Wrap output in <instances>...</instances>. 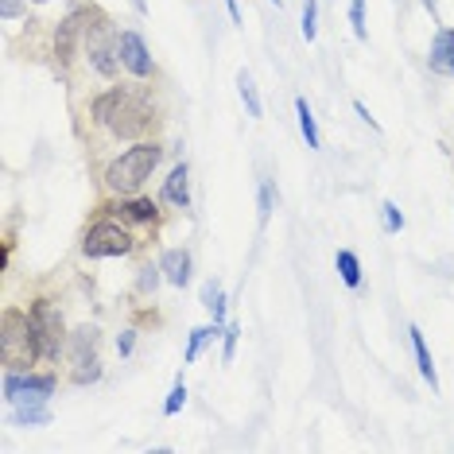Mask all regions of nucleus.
Listing matches in <instances>:
<instances>
[{
  "label": "nucleus",
  "mask_w": 454,
  "mask_h": 454,
  "mask_svg": "<svg viewBox=\"0 0 454 454\" xmlns=\"http://www.w3.org/2000/svg\"><path fill=\"white\" fill-rule=\"evenodd\" d=\"M94 121L117 140H140L144 132L156 129V109L137 90H106L94 98Z\"/></svg>",
  "instance_id": "nucleus-1"
},
{
  "label": "nucleus",
  "mask_w": 454,
  "mask_h": 454,
  "mask_svg": "<svg viewBox=\"0 0 454 454\" xmlns=\"http://www.w3.org/2000/svg\"><path fill=\"white\" fill-rule=\"evenodd\" d=\"M160 160H163L160 144H132L129 152H121L106 168V187L117 194H137L152 179V171L160 168Z\"/></svg>",
  "instance_id": "nucleus-2"
},
{
  "label": "nucleus",
  "mask_w": 454,
  "mask_h": 454,
  "mask_svg": "<svg viewBox=\"0 0 454 454\" xmlns=\"http://www.w3.org/2000/svg\"><path fill=\"white\" fill-rule=\"evenodd\" d=\"M35 357H39V346H35L32 315L8 307V311L0 315V361H4V369H16L20 373V369H27Z\"/></svg>",
  "instance_id": "nucleus-3"
},
{
  "label": "nucleus",
  "mask_w": 454,
  "mask_h": 454,
  "mask_svg": "<svg viewBox=\"0 0 454 454\" xmlns=\"http://www.w3.org/2000/svg\"><path fill=\"white\" fill-rule=\"evenodd\" d=\"M82 51H86L90 67H94L101 78H113V74L121 70L117 39H113V32H109L106 12H98V8H90V16H86V35H82Z\"/></svg>",
  "instance_id": "nucleus-4"
},
{
  "label": "nucleus",
  "mask_w": 454,
  "mask_h": 454,
  "mask_svg": "<svg viewBox=\"0 0 454 454\" xmlns=\"http://www.w3.org/2000/svg\"><path fill=\"white\" fill-rule=\"evenodd\" d=\"M67 357H70V380L74 385H94L101 377V330L78 326L67 338Z\"/></svg>",
  "instance_id": "nucleus-5"
},
{
  "label": "nucleus",
  "mask_w": 454,
  "mask_h": 454,
  "mask_svg": "<svg viewBox=\"0 0 454 454\" xmlns=\"http://www.w3.org/2000/svg\"><path fill=\"white\" fill-rule=\"evenodd\" d=\"M27 315H32V330H35V346H39V357L43 361H55L63 354L67 346V326H63V315H59V307H51L47 299H35L32 307H27Z\"/></svg>",
  "instance_id": "nucleus-6"
},
{
  "label": "nucleus",
  "mask_w": 454,
  "mask_h": 454,
  "mask_svg": "<svg viewBox=\"0 0 454 454\" xmlns=\"http://www.w3.org/2000/svg\"><path fill=\"white\" fill-rule=\"evenodd\" d=\"M55 396V377L43 373H27V369H8L4 373V400L8 404H47V400Z\"/></svg>",
  "instance_id": "nucleus-7"
},
{
  "label": "nucleus",
  "mask_w": 454,
  "mask_h": 454,
  "mask_svg": "<svg viewBox=\"0 0 454 454\" xmlns=\"http://www.w3.org/2000/svg\"><path fill=\"white\" fill-rule=\"evenodd\" d=\"M82 253L90 261H101V256H125L132 253V237L125 233V225L117 222H98L94 230L82 237Z\"/></svg>",
  "instance_id": "nucleus-8"
},
{
  "label": "nucleus",
  "mask_w": 454,
  "mask_h": 454,
  "mask_svg": "<svg viewBox=\"0 0 454 454\" xmlns=\"http://www.w3.org/2000/svg\"><path fill=\"white\" fill-rule=\"evenodd\" d=\"M86 16H90V8H74L63 24H59V32H55V55H59V67H70V59H74V47L82 43V35H86Z\"/></svg>",
  "instance_id": "nucleus-9"
},
{
  "label": "nucleus",
  "mask_w": 454,
  "mask_h": 454,
  "mask_svg": "<svg viewBox=\"0 0 454 454\" xmlns=\"http://www.w3.org/2000/svg\"><path fill=\"white\" fill-rule=\"evenodd\" d=\"M117 51H121V67H125L129 74H137V78L152 74V55H148V47H144L140 32H121L117 35Z\"/></svg>",
  "instance_id": "nucleus-10"
},
{
  "label": "nucleus",
  "mask_w": 454,
  "mask_h": 454,
  "mask_svg": "<svg viewBox=\"0 0 454 454\" xmlns=\"http://www.w3.org/2000/svg\"><path fill=\"white\" fill-rule=\"evenodd\" d=\"M427 67L435 70V74H447V78H454V32H450V27H439L435 39H431Z\"/></svg>",
  "instance_id": "nucleus-11"
},
{
  "label": "nucleus",
  "mask_w": 454,
  "mask_h": 454,
  "mask_svg": "<svg viewBox=\"0 0 454 454\" xmlns=\"http://www.w3.org/2000/svg\"><path fill=\"white\" fill-rule=\"evenodd\" d=\"M160 268H163V280L168 284H175V287L191 284V253L187 249H168L160 256Z\"/></svg>",
  "instance_id": "nucleus-12"
},
{
  "label": "nucleus",
  "mask_w": 454,
  "mask_h": 454,
  "mask_svg": "<svg viewBox=\"0 0 454 454\" xmlns=\"http://www.w3.org/2000/svg\"><path fill=\"white\" fill-rule=\"evenodd\" d=\"M163 199H168L171 206H179V210H187L191 206V171H187V163H179V168L168 175V183H163Z\"/></svg>",
  "instance_id": "nucleus-13"
},
{
  "label": "nucleus",
  "mask_w": 454,
  "mask_h": 454,
  "mask_svg": "<svg viewBox=\"0 0 454 454\" xmlns=\"http://www.w3.org/2000/svg\"><path fill=\"white\" fill-rule=\"evenodd\" d=\"M408 334H411V349H416V365H419L423 380H427V385H431V392H439V373H435V361H431V349H427V342H423L419 326H411Z\"/></svg>",
  "instance_id": "nucleus-14"
},
{
  "label": "nucleus",
  "mask_w": 454,
  "mask_h": 454,
  "mask_svg": "<svg viewBox=\"0 0 454 454\" xmlns=\"http://www.w3.org/2000/svg\"><path fill=\"white\" fill-rule=\"evenodd\" d=\"M16 427H47L51 423V408L47 404H12V416Z\"/></svg>",
  "instance_id": "nucleus-15"
},
{
  "label": "nucleus",
  "mask_w": 454,
  "mask_h": 454,
  "mask_svg": "<svg viewBox=\"0 0 454 454\" xmlns=\"http://www.w3.org/2000/svg\"><path fill=\"white\" fill-rule=\"evenodd\" d=\"M113 214H117L121 222H156V206H152V199H129V202L113 206Z\"/></svg>",
  "instance_id": "nucleus-16"
},
{
  "label": "nucleus",
  "mask_w": 454,
  "mask_h": 454,
  "mask_svg": "<svg viewBox=\"0 0 454 454\" xmlns=\"http://www.w3.org/2000/svg\"><path fill=\"white\" fill-rule=\"evenodd\" d=\"M295 117H299V132H303L307 148H323V137H318L315 113H311V106H307V98H295Z\"/></svg>",
  "instance_id": "nucleus-17"
},
{
  "label": "nucleus",
  "mask_w": 454,
  "mask_h": 454,
  "mask_svg": "<svg viewBox=\"0 0 454 454\" xmlns=\"http://www.w3.org/2000/svg\"><path fill=\"white\" fill-rule=\"evenodd\" d=\"M237 94H241L249 117H264V101H261V94H256V82H253L249 70H241V74H237Z\"/></svg>",
  "instance_id": "nucleus-18"
},
{
  "label": "nucleus",
  "mask_w": 454,
  "mask_h": 454,
  "mask_svg": "<svg viewBox=\"0 0 454 454\" xmlns=\"http://www.w3.org/2000/svg\"><path fill=\"white\" fill-rule=\"evenodd\" d=\"M202 307L214 315V323H225V292H222V284H214V280H206L202 284Z\"/></svg>",
  "instance_id": "nucleus-19"
},
{
  "label": "nucleus",
  "mask_w": 454,
  "mask_h": 454,
  "mask_svg": "<svg viewBox=\"0 0 454 454\" xmlns=\"http://www.w3.org/2000/svg\"><path fill=\"white\" fill-rule=\"evenodd\" d=\"M218 334H225V330H222L218 323H214V326H194V330H191V342H187V357H183V361L191 365V361L202 354V346H206V342H214Z\"/></svg>",
  "instance_id": "nucleus-20"
},
{
  "label": "nucleus",
  "mask_w": 454,
  "mask_h": 454,
  "mask_svg": "<svg viewBox=\"0 0 454 454\" xmlns=\"http://www.w3.org/2000/svg\"><path fill=\"white\" fill-rule=\"evenodd\" d=\"M334 264H338V276H342L346 287H357V284H361V261H357V256L349 253V249H338Z\"/></svg>",
  "instance_id": "nucleus-21"
},
{
  "label": "nucleus",
  "mask_w": 454,
  "mask_h": 454,
  "mask_svg": "<svg viewBox=\"0 0 454 454\" xmlns=\"http://www.w3.org/2000/svg\"><path fill=\"white\" fill-rule=\"evenodd\" d=\"M272 210H276V187H272V179H264L261 191H256V218H261V225H268Z\"/></svg>",
  "instance_id": "nucleus-22"
},
{
  "label": "nucleus",
  "mask_w": 454,
  "mask_h": 454,
  "mask_svg": "<svg viewBox=\"0 0 454 454\" xmlns=\"http://www.w3.org/2000/svg\"><path fill=\"white\" fill-rule=\"evenodd\" d=\"M160 280H163V268L160 264H148V268H140V280H137V287H140V295H152L160 287Z\"/></svg>",
  "instance_id": "nucleus-23"
},
{
  "label": "nucleus",
  "mask_w": 454,
  "mask_h": 454,
  "mask_svg": "<svg viewBox=\"0 0 454 454\" xmlns=\"http://www.w3.org/2000/svg\"><path fill=\"white\" fill-rule=\"evenodd\" d=\"M318 32V0H303V39L311 43Z\"/></svg>",
  "instance_id": "nucleus-24"
},
{
  "label": "nucleus",
  "mask_w": 454,
  "mask_h": 454,
  "mask_svg": "<svg viewBox=\"0 0 454 454\" xmlns=\"http://www.w3.org/2000/svg\"><path fill=\"white\" fill-rule=\"evenodd\" d=\"M183 404H187V385L179 380V385L168 392V400H163V416H179V408H183Z\"/></svg>",
  "instance_id": "nucleus-25"
},
{
  "label": "nucleus",
  "mask_w": 454,
  "mask_h": 454,
  "mask_svg": "<svg viewBox=\"0 0 454 454\" xmlns=\"http://www.w3.org/2000/svg\"><path fill=\"white\" fill-rule=\"evenodd\" d=\"M349 24H354V35L365 39V0H349Z\"/></svg>",
  "instance_id": "nucleus-26"
},
{
  "label": "nucleus",
  "mask_w": 454,
  "mask_h": 454,
  "mask_svg": "<svg viewBox=\"0 0 454 454\" xmlns=\"http://www.w3.org/2000/svg\"><path fill=\"white\" fill-rule=\"evenodd\" d=\"M380 218H385V230H388V233H400V230H404V214L396 210V202H385V206H380Z\"/></svg>",
  "instance_id": "nucleus-27"
},
{
  "label": "nucleus",
  "mask_w": 454,
  "mask_h": 454,
  "mask_svg": "<svg viewBox=\"0 0 454 454\" xmlns=\"http://www.w3.org/2000/svg\"><path fill=\"white\" fill-rule=\"evenodd\" d=\"M237 338H241V326H225V349H222V357L225 361H233V349H237Z\"/></svg>",
  "instance_id": "nucleus-28"
},
{
  "label": "nucleus",
  "mask_w": 454,
  "mask_h": 454,
  "mask_svg": "<svg viewBox=\"0 0 454 454\" xmlns=\"http://www.w3.org/2000/svg\"><path fill=\"white\" fill-rule=\"evenodd\" d=\"M24 16V0H0V20H16Z\"/></svg>",
  "instance_id": "nucleus-29"
},
{
  "label": "nucleus",
  "mask_w": 454,
  "mask_h": 454,
  "mask_svg": "<svg viewBox=\"0 0 454 454\" xmlns=\"http://www.w3.org/2000/svg\"><path fill=\"white\" fill-rule=\"evenodd\" d=\"M132 342H137V338H132V330H125V334L117 338V349H121V357H129V354H132Z\"/></svg>",
  "instance_id": "nucleus-30"
},
{
  "label": "nucleus",
  "mask_w": 454,
  "mask_h": 454,
  "mask_svg": "<svg viewBox=\"0 0 454 454\" xmlns=\"http://www.w3.org/2000/svg\"><path fill=\"white\" fill-rule=\"evenodd\" d=\"M354 109H357V117H361V121H365V125H369V129H380V125H377V121H373V117H369L365 101H354Z\"/></svg>",
  "instance_id": "nucleus-31"
},
{
  "label": "nucleus",
  "mask_w": 454,
  "mask_h": 454,
  "mask_svg": "<svg viewBox=\"0 0 454 454\" xmlns=\"http://www.w3.org/2000/svg\"><path fill=\"white\" fill-rule=\"evenodd\" d=\"M225 8H230V20H233V24H241V8H237V0H225Z\"/></svg>",
  "instance_id": "nucleus-32"
},
{
  "label": "nucleus",
  "mask_w": 454,
  "mask_h": 454,
  "mask_svg": "<svg viewBox=\"0 0 454 454\" xmlns=\"http://www.w3.org/2000/svg\"><path fill=\"white\" fill-rule=\"evenodd\" d=\"M423 8H427V12L439 20V0H423Z\"/></svg>",
  "instance_id": "nucleus-33"
},
{
  "label": "nucleus",
  "mask_w": 454,
  "mask_h": 454,
  "mask_svg": "<svg viewBox=\"0 0 454 454\" xmlns=\"http://www.w3.org/2000/svg\"><path fill=\"white\" fill-rule=\"evenodd\" d=\"M132 8H137V12H148V4H144V0H132Z\"/></svg>",
  "instance_id": "nucleus-34"
},
{
  "label": "nucleus",
  "mask_w": 454,
  "mask_h": 454,
  "mask_svg": "<svg viewBox=\"0 0 454 454\" xmlns=\"http://www.w3.org/2000/svg\"><path fill=\"white\" fill-rule=\"evenodd\" d=\"M35 4H47V0H35Z\"/></svg>",
  "instance_id": "nucleus-35"
}]
</instances>
